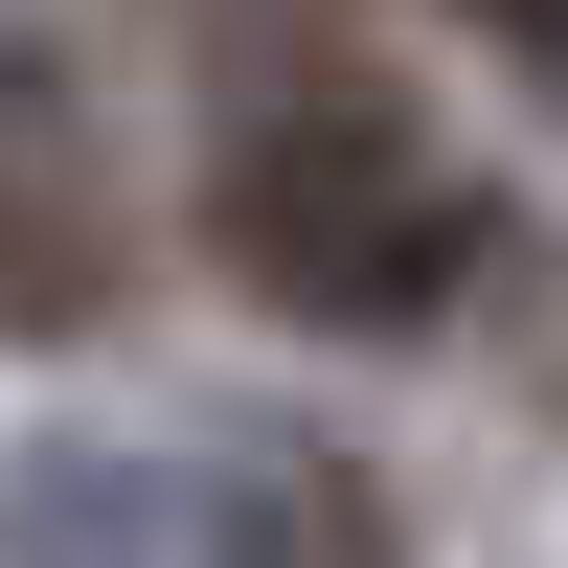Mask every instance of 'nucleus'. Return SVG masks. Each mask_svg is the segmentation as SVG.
<instances>
[{
  "instance_id": "7ed1b4c3",
  "label": "nucleus",
  "mask_w": 568,
  "mask_h": 568,
  "mask_svg": "<svg viewBox=\"0 0 568 568\" xmlns=\"http://www.w3.org/2000/svg\"><path fill=\"white\" fill-rule=\"evenodd\" d=\"M182 568H387V500H364L318 433H205V478H182Z\"/></svg>"
},
{
  "instance_id": "f03ea898",
  "label": "nucleus",
  "mask_w": 568,
  "mask_h": 568,
  "mask_svg": "<svg viewBox=\"0 0 568 568\" xmlns=\"http://www.w3.org/2000/svg\"><path fill=\"white\" fill-rule=\"evenodd\" d=\"M136 273V182H114V114H91L45 45H0V342H91Z\"/></svg>"
},
{
  "instance_id": "f257e3e1",
  "label": "nucleus",
  "mask_w": 568,
  "mask_h": 568,
  "mask_svg": "<svg viewBox=\"0 0 568 568\" xmlns=\"http://www.w3.org/2000/svg\"><path fill=\"white\" fill-rule=\"evenodd\" d=\"M205 227H227V273L296 342H409L478 273V160L409 91H364V69H273L227 114V160H205Z\"/></svg>"
}]
</instances>
